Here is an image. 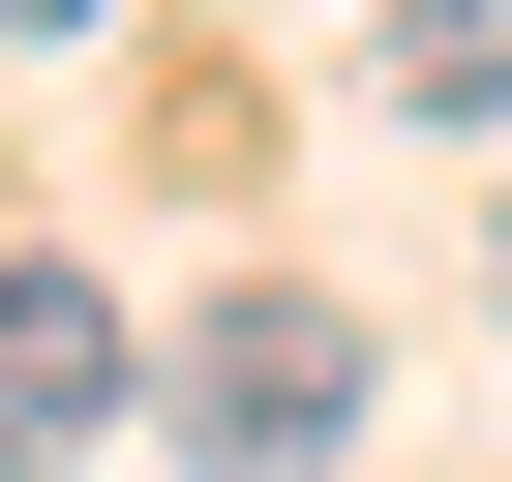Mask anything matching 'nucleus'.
<instances>
[{
  "instance_id": "obj_2",
  "label": "nucleus",
  "mask_w": 512,
  "mask_h": 482,
  "mask_svg": "<svg viewBox=\"0 0 512 482\" xmlns=\"http://www.w3.org/2000/svg\"><path fill=\"white\" fill-rule=\"evenodd\" d=\"M121 422H151V332H121V272L0 241V482H61V452H121Z\"/></svg>"
},
{
  "instance_id": "obj_1",
  "label": "nucleus",
  "mask_w": 512,
  "mask_h": 482,
  "mask_svg": "<svg viewBox=\"0 0 512 482\" xmlns=\"http://www.w3.org/2000/svg\"><path fill=\"white\" fill-rule=\"evenodd\" d=\"M181 452H211V482H332V452H362V302H302V272L211 302V332H181Z\"/></svg>"
},
{
  "instance_id": "obj_3",
  "label": "nucleus",
  "mask_w": 512,
  "mask_h": 482,
  "mask_svg": "<svg viewBox=\"0 0 512 482\" xmlns=\"http://www.w3.org/2000/svg\"><path fill=\"white\" fill-rule=\"evenodd\" d=\"M392 91H422V121H512V0H422V31H392Z\"/></svg>"
},
{
  "instance_id": "obj_4",
  "label": "nucleus",
  "mask_w": 512,
  "mask_h": 482,
  "mask_svg": "<svg viewBox=\"0 0 512 482\" xmlns=\"http://www.w3.org/2000/svg\"><path fill=\"white\" fill-rule=\"evenodd\" d=\"M0 31H91V0H0Z\"/></svg>"
},
{
  "instance_id": "obj_5",
  "label": "nucleus",
  "mask_w": 512,
  "mask_h": 482,
  "mask_svg": "<svg viewBox=\"0 0 512 482\" xmlns=\"http://www.w3.org/2000/svg\"><path fill=\"white\" fill-rule=\"evenodd\" d=\"M482 302H512V211H482Z\"/></svg>"
}]
</instances>
